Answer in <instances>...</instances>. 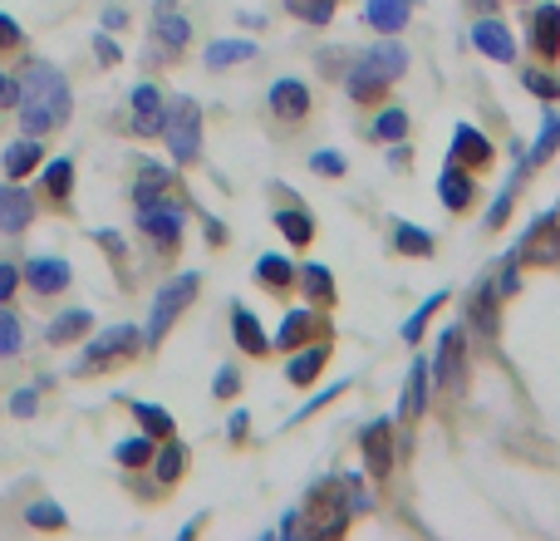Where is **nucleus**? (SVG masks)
Listing matches in <instances>:
<instances>
[{"label":"nucleus","mask_w":560,"mask_h":541,"mask_svg":"<svg viewBox=\"0 0 560 541\" xmlns=\"http://www.w3.org/2000/svg\"><path fill=\"white\" fill-rule=\"evenodd\" d=\"M10 409H15V414H20V419H30V414H35V389H20V394H15V404H10Z\"/></svg>","instance_id":"55"},{"label":"nucleus","mask_w":560,"mask_h":541,"mask_svg":"<svg viewBox=\"0 0 560 541\" xmlns=\"http://www.w3.org/2000/svg\"><path fill=\"white\" fill-rule=\"evenodd\" d=\"M15 99H20V123H25L30 138H45V133L64 128V123H69V109H74L69 79L59 74L55 64H30Z\"/></svg>","instance_id":"1"},{"label":"nucleus","mask_w":560,"mask_h":541,"mask_svg":"<svg viewBox=\"0 0 560 541\" xmlns=\"http://www.w3.org/2000/svg\"><path fill=\"white\" fill-rule=\"evenodd\" d=\"M467 40H472L477 55H487V60L516 64V35H511V25H506L497 10H492V15H477L472 30H467Z\"/></svg>","instance_id":"13"},{"label":"nucleus","mask_w":560,"mask_h":541,"mask_svg":"<svg viewBox=\"0 0 560 541\" xmlns=\"http://www.w3.org/2000/svg\"><path fill=\"white\" fill-rule=\"evenodd\" d=\"M521 5H531V0H521Z\"/></svg>","instance_id":"63"},{"label":"nucleus","mask_w":560,"mask_h":541,"mask_svg":"<svg viewBox=\"0 0 560 541\" xmlns=\"http://www.w3.org/2000/svg\"><path fill=\"white\" fill-rule=\"evenodd\" d=\"M69 182H74V163H69V158H55L50 173H45V192H50L55 202H64V197H69Z\"/></svg>","instance_id":"45"},{"label":"nucleus","mask_w":560,"mask_h":541,"mask_svg":"<svg viewBox=\"0 0 560 541\" xmlns=\"http://www.w3.org/2000/svg\"><path fill=\"white\" fill-rule=\"evenodd\" d=\"M502 301H506V291L497 286V271H482L477 286H472V301H467V325H472L482 340L497 335V325H502Z\"/></svg>","instance_id":"11"},{"label":"nucleus","mask_w":560,"mask_h":541,"mask_svg":"<svg viewBox=\"0 0 560 541\" xmlns=\"http://www.w3.org/2000/svg\"><path fill=\"white\" fill-rule=\"evenodd\" d=\"M15 286H20V271H15L10 261H0V305L15 296Z\"/></svg>","instance_id":"52"},{"label":"nucleus","mask_w":560,"mask_h":541,"mask_svg":"<svg viewBox=\"0 0 560 541\" xmlns=\"http://www.w3.org/2000/svg\"><path fill=\"white\" fill-rule=\"evenodd\" d=\"M349 522H354V512H349L344 478L325 473L320 482H310L305 507H300V532H310V537H344V532H349Z\"/></svg>","instance_id":"2"},{"label":"nucleus","mask_w":560,"mask_h":541,"mask_svg":"<svg viewBox=\"0 0 560 541\" xmlns=\"http://www.w3.org/2000/svg\"><path fill=\"white\" fill-rule=\"evenodd\" d=\"M133 419L143 423L148 438H172V414L158 409V404H133Z\"/></svg>","instance_id":"42"},{"label":"nucleus","mask_w":560,"mask_h":541,"mask_svg":"<svg viewBox=\"0 0 560 541\" xmlns=\"http://www.w3.org/2000/svg\"><path fill=\"white\" fill-rule=\"evenodd\" d=\"M15 94H20V89H15V79H10V74L0 69V109H5V104H10Z\"/></svg>","instance_id":"59"},{"label":"nucleus","mask_w":560,"mask_h":541,"mask_svg":"<svg viewBox=\"0 0 560 541\" xmlns=\"http://www.w3.org/2000/svg\"><path fill=\"white\" fill-rule=\"evenodd\" d=\"M295 532H300V512H285L280 517V537H295Z\"/></svg>","instance_id":"60"},{"label":"nucleus","mask_w":560,"mask_h":541,"mask_svg":"<svg viewBox=\"0 0 560 541\" xmlns=\"http://www.w3.org/2000/svg\"><path fill=\"white\" fill-rule=\"evenodd\" d=\"M40 158H45V148H40L35 138H20V143H10V153H5V178L20 182L25 173H35V168H40Z\"/></svg>","instance_id":"36"},{"label":"nucleus","mask_w":560,"mask_h":541,"mask_svg":"<svg viewBox=\"0 0 560 541\" xmlns=\"http://www.w3.org/2000/svg\"><path fill=\"white\" fill-rule=\"evenodd\" d=\"M138 232L148 237V246H158L163 256H172L182 246L187 232V212L177 202H153V207H138Z\"/></svg>","instance_id":"7"},{"label":"nucleus","mask_w":560,"mask_h":541,"mask_svg":"<svg viewBox=\"0 0 560 541\" xmlns=\"http://www.w3.org/2000/svg\"><path fill=\"white\" fill-rule=\"evenodd\" d=\"M359 453H364V473L374 482H384L393 473V463H398V453H393V419H374L359 428Z\"/></svg>","instance_id":"12"},{"label":"nucleus","mask_w":560,"mask_h":541,"mask_svg":"<svg viewBox=\"0 0 560 541\" xmlns=\"http://www.w3.org/2000/svg\"><path fill=\"white\" fill-rule=\"evenodd\" d=\"M192 45V20L187 15H177V10H158V20H153V45H148V55L153 60H172V55H182Z\"/></svg>","instance_id":"17"},{"label":"nucleus","mask_w":560,"mask_h":541,"mask_svg":"<svg viewBox=\"0 0 560 541\" xmlns=\"http://www.w3.org/2000/svg\"><path fill=\"white\" fill-rule=\"evenodd\" d=\"M89 325H94V315L74 305V310H64V315H59L55 325L45 330V340H50V345H69V340H79V335H84Z\"/></svg>","instance_id":"38"},{"label":"nucleus","mask_w":560,"mask_h":541,"mask_svg":"<svg viewBox=\"0 0 560 541\" xmlns=\"http://www.w3.org/2000/svg\"><path fill=\"white\" fill-rule=\"evenodd\" d=\"M472 10H477V15H492V10H497V0H472Z\"/></svg>","instance_id":"62"},{"label":"nucleus","mask_w":560,"mask_h":541,"mask_svg":"<svg viewBox=\"0 0 560 541\" xmlns=\"http://www.w3.org/2000/svg\"><path fill=\"white\" fill-rule=\"evenodd\" d=\"M231 335H236V350L241 355H256V360H266L276 345H271V335H266V325L256 320V310L251 305H231Z\"/></svg>","instance_id":"20"},{"label":"nucleus","mask_w":560,"mask_h":541,"mask_svg":"<svg viewBox=\"0 0 560 541\" xmlns=\"http://www.w3.org/2000/svg\"><path fill=\"white\" fill-rule=\"evenodd\" d=\"M266 109H271V119H276L280 128H300V123L310 119V109H315V94H310V84H305V79L285 74V79L271 84Z\"/></svg>","instance_id":"10"},{"label":"nucleus","mask_w":560,"mask_h":541,"mask_svg":"<svg viewBox=\"0 0 560 541\" xmlns=\"http://www.w3.org/2000/svg\"><path fill=\"white\" fill-rule=\"evenodd\" d=\"M492 158H497V148H492V138L477 128V123H452V148H448V163H462V168H472V173H482V168H492Z\"/></svg>","instance_id":"15"},{"label":"nucleus","mask_w":560,"mask_h":541,"mask_svg":"<svg viewBox=\"0 0 560 541\" xmlns=\"http://www.w3.org/2000/svg\"><path fill=\"white\" fill-rule=\"evenodd\" d=\"M197 291H202V276L197 271H182V276H172L168 286L158 291V301H153V315H148V330H143V340L158 350L163 345V335L172 330V320L187 310V305L197 301Z\"/></svg>","instance_id":"5"},{"label":"nucleus","mask_w":560,"mask_h":541,"mask_svg":"<svg viewBox=\"0 0 560 541\" xmlns=\"http://www.w3.org/2000/svg\"><path fill=\"white\" fill-rule=\"evenodd\" d=\"M344 389H349V379H344V384H330V389H325V394H315V399H310V404H305V409H300V414H295V419H290V423L310 419V414H315V409H325V404H330V399H339V394H344Z\"/></svg>","instance_id":"49"},{"label":"nucleus","mask_w":560,"mask_h":541,"mask_svg":"<svg viewBox=\"0 0 560 541\" xmlns=\"http://www.w3.org/2000/svg\"><path fill=\"white\" fill-rule=\"evenodd\" d=\"M438 202H443L448 212H467V207L477 202V173L462 168V163H448L443 178H438Z\"/></svg>","instance_id":"21"},{"label":"nucleus","mask_w":560,"mask_h":541,"mask_svg":"<svg viewBox=\"0 0 560 541\" xmlns=\"http://www.w3.org/2000/svg\"><path fill=\"white\" fill-rule=\"evenodd\" d=\"M25 522H30V527H45V532H64V527H69V517L59 512L55 502H30V507H25Z\"/></svg>","instance_id":"44"},{"label":"nucleus","mask_w":560,"mask_h":541,"mask_svg":"<svg viewBox=\"0 0 560 541\" xmlns=\"http://www.w3.org/2000/svg\"><path fill=\"white\" fill-rule=\"evenodd\" d=\"M295 276H300V266H295L290 256L266 251V256L256 261V286H261L266 296H290V291H295Z\"/></svg>","instance_id":"25"},{"label":"nucleus","mask_w":560,"mask_h":541,"mask_svg":"<svg viewBox=\"0 0 560 541\" xmlns=\"http://www.w3.org/2000/svg\"><path fill=\"white\" fill-rule=\"evenodd\" d=\"M94 241H99V246H104V251H109L113 261H123V241L113 237V232H94Z\"/></svg>","instance_id":"57"},{"label":"nucleus","mask_w":560,"mask_h":541,"mask_svg":"<svg viewBox=\"0 0 560 541\" xmlns=\"http://www.w3.org/2000/svg\"><path fill=\"white\" fill-rule=\"evenodd\" d=\"M153 453H158V448H153V438H148V433H143V438H128V443H118V448H113V458H118L123 468H148V463H153Z\"/></svg>","instance_id":"41"},{"label":"nucleus","mask_w":560,"mask_h":541,"mask_svg":"<svg viewBox=\"0 0 560 541\" xmlns=\"http://www.w3.org/2000/svg\"><path fill=\"white\" fill-rule=\"evenodd\" d=\"M138 350H143V330H138V325H109V330L79 355L74 374H104V369H118V364L133 360Z\"/></svg>","instance_id":"4"},{"label":"nucleus","mask_w":560,"mask_h":541,"mask_svg":"<svg viewBox=\"0 0 560 541\" xmlns=\"http://www.w3.org/2000/svg\"><path fill=\"white\" fill-rule=\"evenodd\" d=\"M448 301H452L448 291H433L428 301L418 305V310H413V315H408V320L398 325V335H403V345H418V340L428 335V325H433V315H438V310H443V305H448Z\"/></svg>","instance_id":"35"},{"label":"nucleus","mask_w":560,"mask_h":541,"mask_svg":"<svg viewBox=\"0 0 560 541\" xmlns=\"http://www.w3.org/2000/svg\"><path fill=\"white\" fill-rule=\"evenodd\" d=\"M526 158H516V168L506 173V182L497 187V197H492V207H487V217H482V227L487 232H502L506 227V217H511V207H516V192H521V182H526Z\"/></svg>","instance_id":"27"},{"label":"nucleus","mask_w":560,"mask_h":541,"mask_svg":"<svg viewBox=\"0 0 560 541\" xmlns=\"http://www.w3.org/2000/svg\"><path fill=\"white\" fill-rule=\"evenodd\" d=\"M556 148H560V109H546V114H541V133H536V143H531L521 158H526V168L536 173L541 163H551V158H556Z\"/></svg>","instance_id":"32"},{"label":"nucleus","mask_w":560,"mask_h":541,"mask_svg":"<svg viewBox=\"0 0 560 541\" xmlns=\"http://www.w3.org/2000/svg\"><path fill=\"white\" fill-rule=\"evenodd\" d=\"M276 227H280V237L290 241V246H310L315 241V217L300 207V202H290V207H276Z\"/></svg>","instance_id":"33"},{"label":"nucleus","mask_w":560,"mask_h":541,"mask_svg":"<svg viewBox=\"0 0 560 541\" xmlns=\"http://www.w3.org/2000/svg\"><path fill=\"white\" fill-rule=\"evenodd\" d=\"M69 281H74V271H69V261H59V256H35V261L25 266V286H30L35 296H59V291H69Z\"/></svg>","instance_id":"22"},{"label":"nucleus","mask_w":560,"mask_h":541,"mask_svg":"<svg viewBox=\"0 0 560 541\" xmlns=\"http://www.w3.org/2000/svg\"><path fill=\"white\" fill-rule=\"evenodd\" d=\"M207 241H212V246H222V241H226V232H222V222H207Z\"/></svg>","instance_id":"61"},{"label":"nucleus","mask_w":560,"mask_h":541,"mask_svg":"<svg viewBox=\"0 0 560 541\" xmlns=\"http://www.w3.org/2000/svg\"><path fill=\"white\" fill-rule=\"evenodd\" d=\"M521 266H560V212H541L521 241H516Z\"/></svg>","instance_id":"9"},{"label":"nucleus","mask_w":560,"mask_h":541,"mask_svg":"<svg viewBox=\"0 0 560 541\" xmlns=\"http://www.w3.org/2000/svg\"><path fill=\"white\" fill-rule=\"evenodd\" d=\"M428 369H433V389L457 394L467 384V320H452L438 330V355L428 360Z\"/></svg>","instance_id":"6"},{"label":"nucleus","mask_w":560,"mask_h":541,"mask_svg":"<svg viewBox=\"0 0 560 541\" xmlns=\"http://www.w3.org/2000/svg\"><path fill=\"white\" fill-rule=\"evenodd\" d=\"M128 25V10L123 5H104V30H123Z\"/></svg>","instance_id":"56"},{"label":"nucleus","mask_w":560,"mask_h":541,"mask_svg":"<svg viewBox=\"0 0 560 541\" xmlns=\"http://www.w3.org/2000/svg\"><path fill=\"white\" fill-rule=\"evenodd\" d=\"M320 64L330 79H344V50H320Z\"/></svg>","instance_id":"53"},{"label":"nucleus","mask_w":560,"mask_h":541,"mask_svg":"<svg viewBox=\"0 0 560 541\" xmlns=\"http://www.w3.org/2000/svg\"><path fill=\"white\" fill-rule=\"evenodd\" d=\"M428 394H433V369L423 355H413V369H408V379H403V399H398V419L403 428H413V423L428 414Z\"/></svg>","instance_id":"16"},{"label":"nucleus","mask_w":560,"mask_h":541,"mask_svg":"<svg viewBox=\"0 0 560 541\" xmlns=\"http://www.w3.org/2000/svg\"><path fill=\"white\" fill-rule=\"evenodd\" d=\"M163 119H168L163 89H158V84H138V89H133V119H128V128H133L138 138H158V133H163Z\"/></svg>","instance_id":"19"},{"label":"nucleus","mask_w":560,"mask_h":541,"mask_svg":"<svg viewBox=\"0 0 560 541\" xmlns=\"http://www.w3.org/2000/svg\"><path fill=\"white\" fill-rule=\"evenodd\" d=\"M408 158H413L408 153V138L403 143H389V168H408Z\"/></svg>","instance_id":"58"},{"label":"nucleus","mask_w":560,"mask_h":541,"mask_svg":"<svg viewBox=\"0 0 560 541\" xmlns=\"http://www.w3.org/2000/svg\"><path fill=\"white\" fill-rule=\"evenodd\" d=\"M521 89H526V94H536L541 104H560V74L556 69H546V64L521 69Z\"/></svg>","instance_id":"37"},{"label":"nucleus","mask_w":560,"mask_h":541,"mask_svg":"<svg viewBox=\"0 0 560 541\" xmlns=\"http://www.w3.org/2000/svg\"><path fill=\"white\" fill-rule=\"evenodd\" d=\"M330 335V320H325V310L320 305H295V310H285V320L276 325V335H271V345L276 350H300V345H310V340H325Z\"/></svg>","instance_id":"8"},{"label":"nucleus","mask_w":560,"mask_h":541,"mask_svg":"<svg viewBox=\"0 0 560 541\" xmlns=\"http://www.w3.org/2000/svg\"><path fill=\"white\" fill-rule=\"evenodd\" d=\"M20 40H25V35H20V25H15L10 15H0V55H10V50H20Z\"/></svg>","instance_id":"50"},{"label":"nucleus","mask_w":560,"mask_h":541,"mask_svg":"<svg viewBox=\"0 0 560 541\" xmlns=\"http://www.w3.org/2000/svg\"><path fill=\"white\" fill-rule=\"evenodd\" d=\"M163 138H168V153L177 168H192L202 158V109L197 99H172L168 104V119H163Z\"/></svg>","instance_id":"3"},{"label":"nucleus","mask_w":560,"mask_h":541,"mask_svg":"<svg viewBox=\"0 0 560 541\" xmlns=\"http://www.w3.org/2000/svg\"><path fill=\"white\" fill-rule=\"evenodd\" d=\"M285 10H290L295 20H305V25H315V30H325V25L335 20L339 0H285Z\"/></svg>","instance_id":"39"},{"label":"nucleus","mask_w":560,"mask_h":541,"mask_svg":"<svg viewBox=\"0 0 560 541\" xmlns=\"http://www.w3.org/2000/svg\"><path fill=\"white\" fill-rule=\"evenodd\" d=\"M413 20V0H364V25L379 35H398Z\"/></svg>","instance_id":"26"},{"label":"nucleus","mask_w":560,"mask_h":541,"mask_svg":"<svg viewBox=\"0 0 560 541\" xmlns=\"http://www.w3.org/2000/svg\"><path fill=\"white\" fill-rule=\"evenodd\" d=\"M393 251L398 256H418V261H428L433 251H438V237L428 232V227H413V222H403V217H393Z\"/></svg>","instance_id":"31"},{"label":"nucleus","mask_w":560,"mask_h":541,"mask_svg":"<svg viewBox=\"0 0 560 541\" xmlns=\"http://www.w3.org/2000/svg\"><path fill=\"white\" fill-rule=\"evenodd\" d=\"M295 286L305 291V301L320 305V310H330V305L339 301L335 276H330V266H325V261H305V266H300V276H295Z\"/></svg>","instance_id":"28"},{"label":"nucleus","mask_w":560,"mask_h":541,"mask_svg":"<svg viewBox=\"0 0 560 541\" xmlns=\"http://www.w3.org/2000/svg\"><path fill=\"white\" fill-rule=\"evenodd\" d=\"M94 55H99V60H104V64H118V45H113V40H109V30H104V35L94 40Z\"/></svg>","instance_id":"54"},{"label":"nucleus","mask_w":560,"mask_h":541,"mask_svg":"<svg viewBox=\"0 0 560 541\" xmlns=\"http://www.w3.org/2000/svg\"><path fill=\"white\" fill-rule=\"evenodd\" d=\"M153 473H158V487H172V482L187 473V448L182 443H168L163 453H153Z\"/></svg>","instance_id":"40"},{"label":"nucleus","mask_w":560,"mask_h":541,"mask_svg":"<svg viewBox=\"0 0 560 541\" xmlns=\"http://www.w3.org/2000/svg\"><path fill=\"white\" fill-rule=\"evenodd\" d=\"M344 153H335V148H320V153H310V173H320V178H344Z\"/></svg>","instance_id":"46"},{"label":"nucleus","mask_w":560,"mask_h":541,"mask_svg":"<svg viewBox=\"0 0 560 541\" xmlns=\"http://www.w3.org/2000/svg\"><path fill=\"white\" fill-rule=\"evenodd\" d=\"M359 64H369L379 79H389V84H398L403 74H408V50L393 40V35H384L379 45H369V50H359Z\"/></svg>","instance_id":"24"},{"label":"nucleus","mask_w":560,"mask_h":541,"mask_svg":"<svg viewBox=\"0 0 560 541\" xmlns=\"http://www.w3.org/2000/svg\"><path fill=\"white\" fill-rule=\"evenodd\" d=\"M344 94L354 99V104H364V109H379L384 99H389V79H379L369 64H349L344 69Z\"/></svg>","instance_id":"23"},{"label":"nucleus","mask_w":560,"mask_h":541,"mask_svg":"<svg viewBox=\"0 0 560 541\" xmlns=\"http://www.w3.org/2000/svg\"><path fill=\"white\" fill-rule=\"evenodd\" d=\"M369 473H344V492H349V512L354 517H364V512H374V492H369Z\"/></svg>","instance_id":"43"},{"label":"nucleus","mask_w":560,"mask_h":541,"mask_svg":"<svg viewBox=\"0 0 560 541\" xmlns=\"http://www.w3.org/2000/svg\"><path fill=\"white\" fill-rule=\"evenodd\" d=\"M526 40H531V55L546 64L560 60V5L556 0H541L531 15H526Z\"/></svg>","instance_id":"14"},{"label":"nucleus","mask_w":560,"mask_h":541,"mask_svg":"<svg viewBox=\"0 0 560 541\" xmlns=\"http://www.w3.org/2000/svg\"><path fill=\"white\" fill-rule=\"evenodd\" d=\"M246 433H251V414L236 409V414L226 419V438H231V443H246Z\"/></svg>","instance_id":"51"},{"label":"nucleus","mask_w":560,"mask_h":541,"mask_svg":"<svg viewBox=\"0 0 560 541\" xmlns=\"http://www.w3.org/2000/svg\"><path fill=\"white\" fill-rule=\"evenodd\" d=\"M20 340H25L20 335V320L0 305V355H20Z\"/></svg>","instance_id":"47"},{"label":"nucleus","mask_w":560,"mask_h":541,"mask_svg":"<svg viewBox=\"0 0 560 541\" xmlns=\"http://www.w3.org/2000/svg\"><path fill=\"white\" fill-rule=\"evenodd\" d=\"M330 355H335L330 335H325V340H310V345H300V350H290V360H285V379H290L295 389H310V384L325 374Z\"/></svg>","instance_id":"18"},{"label":"nucleus","mask_w":560,"mask_h":541,"mask_svg":"<svg viewBox=\"0 0 560 541\" xmlns=\"http://www.w3.org/2000/svg\"><path fill=\"white\" fill-rule=\"evenodd\" d=\"M256 55H261L256 40H212L202 60H207V69H231V64H251Z\"/></svg>","instance_id":"34"},{"label":"nucleus","mask_w":560,"mask_h":541,"mask_svg":"<svg viewBox=\"0 0 560 541\" xmlns=\"http://www.w3.org/2000/svg\"><path fill=\"white\" fill-rule=\"evenodd\" d=\"M30 217H35V197H30L25 187L5 182V187H0V232H25Z\"/></svg>","instance_id":"29"},{"label":"nucleus","mask_w":560,"mask_h":541,"mask_svg":"<svg viewBox=\"0 0 560 541\" xmlns=\"http://www.w3.org/2000/svg\"><path fill=\"white\" fill-rule=\"evenodd\" d=\"M236 389H241V374H236V364H222V369H217V384H212V394H217V399H236Z\"/></svg>","instance_id":"48"},{"label":"nucleus","mask_w":560,"mask_h":541,"mask_svg":"<svg viewBox=\"0 0 560 541\" xmlns=\"http://www.w3.org/2000/svg\"><path fill=\"white\" fill-rule=\"evenodd\" d=\"M413 133V114L403 104H379L374 109V123H369V138L374 143H403Z\"/></svg>","instance_id":"30"}]
</instances>
